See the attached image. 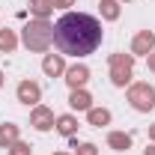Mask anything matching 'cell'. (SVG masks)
Segmentation results:
<instances>
[{
	"mask_svg": "<svg viewBox=\"0 0 155 155\" xmlns=\"http://www.w3.org/2000/svg\"><path fill=\"white\" fill-rule=\"evenodd\" d=\"M54 42L69 57L93 54L101 45V24L93 15H84V12H66L54 24Z\"/></svg>",
	"mask_w": 155,
	"mask_h": 155,
	"instance_id": "1",
	"label": "cell"
},
{
	"mask_svg": "<svg viewBox=\"0 0 155 155\" xmlns=\"http://www.w3.org/2000/svg\"><path fill=\"white\" fill-rule=\"evenodd\" d=\"M51 39H54V27H48L42 18L33 21V24H27V30H24V42H27V48H33V51H45Z\"/></svg>",
	"mask_w": 155,
	"mask_h": 155,
	"instance_id": "2",
	"label": "cell"
},
{
	"mask_svg": "<svg viewBox=\"0 0 155 155\" xmlns=\"http://www.w3.org/2000/svg\"><path fill=\"white\" fill-rule=\"evenodd\" d=\"M131 104H134L137 110H149L155 104V90L152 87H146V84H140L131 90Z\"/></svg>",
	"mask_w": 155,
	"mask_h": 155,
	"instance_id": "3",
	"label": "cell"
},
{
	"mask_svg": "<svg viewBox=\"0 0 155 155\" xmlns=\"http://www.w3.org/2000/svg\"><path fill=\"white\" fill-rule=\"evenodd\" d=\"M131 75V60L128 57H114V84H125Z\"/></svg>",
	"mask_w": 155,
	"mask_h": 155,
	"instance_id": "4",
	"label": "cell"
},
{
	"mask_svg": "<svg viewBox=\"0 0 155 155\" xmlns=\"http://www.w3.org/2000/svg\"><path fill=\"white\" fill-rule=\"evenodd\" d=\"M33 125H36L39 131H48V128H51V125H54V116L48 114V110H45V107H39L36 114H33Z\"/></svg>",
	"mask_w": 155,
	"mask_h": 155,
	"instance_id": "5",
	"label": "cell"
},
{
	"mask_svg": "<svg viewBox=\"0 0 155 155\" xmlns=\"http://www.w3.org/2000/svg\"><path fill=\"white\" fill-rule=\"evenodd\" d=\"M18 98L27 101V104L36 101V98H39V87H36V84H21V87H18Z\"/></svg>",
	"mask_w": 155,
	"mask_h": 155,
	"instance_id": "6",
	"label": "cell"
},
{
	"mask_svg": "<svg viewBox=\"0 0 155 155\" xmlns=\"http://www.w3.org/2000/svg\"><path fill=\"white\" fill-rule=\"evenodd\" d=\"M87 75H90V72H87L84 66H75V69H69V78H66V81H69L72 87H81V84L87 81Z\"/></svg>",
	"mask_w": 155,
	"mask_h": 155,
	"instance_id": "7",
	"label": "cell"
},
{
	"mask_svg": "<svg viewBox=\"0 0 155 155\" xmlns=\"http://www.w3.org/2000/svg\"><path fill=\"white\" fill-rule=\"evenodd\" d=\"M149 48H152V33H140V36L134 39V51L143 54V51H149Z\"/></svg>",
	"mask_w": 155,
	"mask_h": 155,
	"instance_id": "8",
	"label": "cell"
},
{
	"mask_svg": "<svg viewBox=\"0 0 155 155\" xmlns=\"http://www.w3.org/2000/svg\"><path fill=\"white\" fill-rule=\"evenodd\" d=\"M72 107H78V110H87V107H90V96H87V93H72Z\"/></svg>",
	"mask_w": 155,
	"mask_h": 155,
	"instance_id": "9",
	"label": "cell"
},
{
	"mask_svg": "<svg viewBox=\"0 0 155 155\" xmlns=\"http://www.w3.org/2000/svg\"><path fill=\"white\" fill-rule=\"evenodd\" d=\"M45 72H48V75H57V72H63V63H60V57H48V60H45Z\"/></svg>",
	"mask_w": 155,
	"mask_h": 155,
	"instance_id": "10",
	"label": "cell"
},
{
	"mask_svg": "<svg viewBox=\"0 0 155 155\" xmlns=\"http://www.w3.org/2000/svg\"><path fill=\"white\" fill-rule=\"evenodd\" d=\"M128 143H131L128 134H110V146H116V149H128Z\"/></svg>",
	"mask_w": 155,
	"mask_h": 155,
	"instance_id": "11",
	"label": "cell"
},
{
	"mask_svg": "<svg viewBox=\"0 0 155 155\" xmlns=\"http://www.w3.org/2000/svg\"><path fill=\"white\" fill-rule=\"evenodd\" d=\"M0 48H3V51H12V48H15V36H12L9 30L0 33Z\"/></svg>",
	"mask_w": 155,
	"mask_h": 155,
	"instance_id": "12",
	"label": "cell"
},
{
	"mask_svg": "<svg viewBox=\"0 0 155 155\" xmlns=\"http://www.w3.org/2000/svg\"><path fill=\"white\" fill-rule=\"evenodd\" d=\"M12 140H15V128L12 125H3L0 128V143H12Z\"/></svg>",
	"mask_w": 155,
	"mask_h": 155,
	"instance_id": "13",
	"label": "cell"
},
{
	"mask_svg": "<svg viewBox=\"0 0 155 155\" xmlns=\"http://www.w3.org/2000/svg\"><path fill=\"white\" fill-rule=\"evenodd\" d=\"M60 131H63V134H72V131H75V119H72V116H63V119H60Z\"/></svg>",
	"mask_w": 155,
	"mask_h": 155,
	"instance_id": "14",
	"label": "cell"
},
{
	"mask_svg": "<svg viewBox=\"0 0 155 155\" xmlns=\"http://www.w3.org/2000/svg\"><path fill=\"white\" fill-rule=\"evenodd\" d=\"M90 119H93L96 125H104L110 116H107V110H90Z\"/></svg>",
	"mask_w": 155,
	"mask_h": 155,
	"instance_id": "15",
	"label": "cell"
},
{
	"mask_svg": "<svg viewBox=\"0 0 155 155\" xmlns=\"http://www.w3.org/2000/svg\"><path fill=\"white\" fill-rule=\"evenodd\" d=\"M48 3H51V0H36V3H33L36 15H45V12H48Z\"/></svg>",
	"mask_w": 155,
	"mask_h": 155,
	"instance_id": "16",
	"label": "cell"
},
{
	"mask_svg": "<svg viewBox=\"0 0 155 155\" xmlns=\"http://www.w3.org/2000/svg\"><path fill=\"white\" fill-rule=\"evenodd\" d=\"M104 15H107V18H116V3H114V0L104 3Z\"/></svg>",
	"mask_w": 155,
	"mask_h": 155,
	"instance_id": "17",
	"label": "cell"
},
{
	"mask_svg": "<svg viewBox=\"0 0 155 155\" xmlns=\"http://www.w3.org/2000/svg\"><path fill=\"white\" fill-rule=\"evenodd\" d=\"M12 155H27V146H24V143H15V152Z\"/></svg>",
	"mask_w": 155,
	"mask_h": 155,
	"instance_id": "18",
	"label": "cell"
},
{
	"mask_svg": "<svg viewBox=\"0 0 155 155\" xmlns=\"http://www.w3.org/2000/svg\"><path fill=\"white\" fill-rule=\"evenodd\" d=\"M81 155H96V149H93V146L87 143V146H81Z\"/></svg>",
	"mask_w": 155,
	"mask_h": 155,
	"instance_id": "19",
	"label": "cell"
},
{
	"mask_svg": "<svg viewBox=\"0 0 155 155\" xmlns=\"http://www.w3.org/2000/svg\"><path fill=\"white\" fill-rule=\"evenodd\" d=\"M146 155H155V146H152V149H146Z\"/></svg>",
	"mask_w": 155,
	"mask_h": 155,
	"instance_id": "20",
	"label": "cell"
},
{
	"mask_svg": "<svg viewBox=\"0 0 155 155\" xmlns=\"http://www.w3.org/2000/svg\"><path fill=\"white\" fill-rule=\"evenodd\" d=\"M149 66H152V69H155V57H149Z\"/></svg>",
	"mask_w": 155,
	"mask_h": 155,
	"instance_id": "21",
	"label": "cell"
},
{
	"mask_svg": "<svg viewBox=\"0 0 155 155\" xmlns=\"http://www.w3.org/2000/svg\"><path fill=\"white\" fill-rule=\"evenodd\" d=\"M152 137H155V128H152Z\"/></svg>",
	"mask_w": 155,
	"mask_h": 155,
	"instance_id": "22",
	"label": "cell"
}]
</instances>
